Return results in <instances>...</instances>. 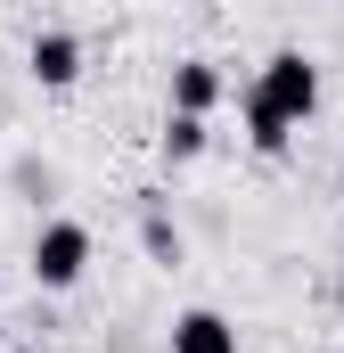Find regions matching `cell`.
Listing matches in <instances>:
<instances>
[{
	"label": "cell",
	"mask_w": 344,
	"mask_h": 353,
	"mask_svg": "<svg viewBox=\"0 0 344 353\" xmlns=\"http://www.w3.org/2000/svg\"><path fill=\"white\" fill-rule=\"evenodd\" d=\"M90 255H98V239H90V222H74V214H58V222H41L33 230V288L41 296H66V288H83L90 279Z\"/></svg>",
	"instance_id": "1"
},
{
	"label": "cell",
	"mask_w": 344,
	"mask_h": 353,
	"mask_svg": "<svg viewBox=\"0 0 344 353\" xmlns=\"http://www.w3.org/2000/svg\"><path fill=\"white\" fill-rule=\"evenodd\" d=\"M255 99H262V107H279V115L303 132V123L320 115V66H312L303 50H270L262 74H255Z\"/></svg>",
	"instance_id": "2"
},
{
	"label": "cell",
	"mask_w": 344,
	"mask_h": 353,
	"mask_svg": "<svg viewBox=\"0 0 344 353\" xmlns=\"http://www.w3.org/2000/svg\"><path fill=\"white\" fill-rule=\"evenodd\" d=\"M83 66H90V50H83V33H66V25H41V33L25 41V74L41 90H74Z\"/></svg>",
	"instance_id": "3"
},
{
	"label": "cell",
	"mask_w": 344,
	"mask_h": 353,
	"mask_svg": "<svg viewBox=\"0 0 344 353\" xmlns=\"http://www.w3.org/2000/svg\"><path fill=\"white\" fill-rule=\"evenodd\" d=\"M172 353H238V321L213 304H189L172 312Z\"/></svg>",
	"instance_id": "4"
},
{
	"label": "cell",
	"mask_w": 344,
	"mask_h": 353,
	"mask_svg": "<svg viewBox=\"0 0 344 353\" xmlns=\"http://www.w3.org/2000/svg\"><path fill=\"white\" fill-rule=\"evenodd\" d=\"M222 90H230V74H222L213 58H172V107H180V115H213Z\"/></svg>",
	"instance_id": "5"
},
{
	"label": "cell",
	"mask_w": 344,
	"mask_h": 353,
	"mask_svg": "<svg viewBox=\"0 0 344 353\" xmlns=\"http://www.w3.org/2000/svg\"><path fill=\"white\" fill-rule=\"evenodd\" d=\"M238 115H246V148H255V157H287V140H295V123H287L279 107H262L255 90H246V99H238Z\"/></svg>",
	"instance_id": "6"
},
{
	"label": "cell",
	"mask_w": 344,
	"mask_h": 353,
	"mask_svg": "<svg viewBox=\"0 0 344 353\" xmlns=\"http://www.w3.org/2000/svg\"><path fill=\"white\" fill-rule=\"evenodd\" d=\"M156 157H164V165H197V157H205V115H180V107H172Z\"/></svg>",
	"instance_id": "7"
},
{
	"label": "cell",
	"mask_w": 344,
	"mask_h": 353,
	"mask_svg": "<svg viewBox=\"0 0 344 353\" xmlns=\"http://www.w3.org/2000/svg\"><path fill=\"white\" fill-rule=\"evenodd\" d=\"M140 247H148L156 263H180V230H172L164 197H148V205H140Z\"/></svg>",
	"instance_id": "8"
},
{
	"label": "cell",
	"mask_w": 344,
	"mask_h": 353,
	"mask_svg": "<svg viewBox=\"0 0 344 353\" xmlns=\"http://www.w3.org/2000/svg\"><path fill=\"white\" fill-rule=\"evenodd\" d=\"M0 329H8V321H0Z\"/></svg>",
	"instance_id": "9"
}]
</instances>
